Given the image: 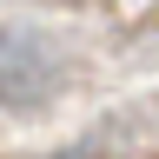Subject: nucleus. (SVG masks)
Returning <instances> with one entry per match:
<instances>
[{
	"label": "nucleus",
	"instance_id": "nucleus-1",
	"mask_svg": "<svg viewBox=\"0 0 159 159\" xmlns=\"http://www.w3.org/2000/svg\"><path fill=\"white\" fill-rule=\"evenodd\" d=\"M60 99V60L33 27H0V106L40 113Z\"/></svg>",
	"mask_w": 159,
	"mask_h": 159
}]
</instances>
